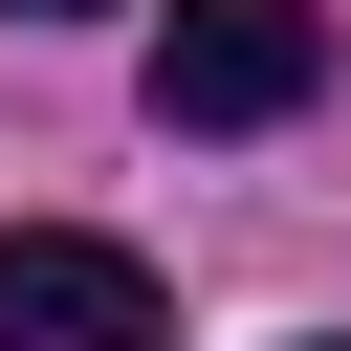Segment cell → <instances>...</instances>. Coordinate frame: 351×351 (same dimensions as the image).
I'll use <instances>...</instances> for the list:
<instances>
[{"instance_id":"3957f363","label":"cell","mask_w":351,"mask_h":351,"mask_svg":"<svg viewBox=\"0 0 351 351\" xmlns=\"http://www.w3.org/2000/svg\"><path fill=\"white\" fill-rule=\"evenodd\" d=\"M0 22H66V0H0Z\"/></svg>"},{"instance_id":"7a4b0ae2","label":"cell","mask_w":351,"mask_h":351,"mask_svg":"<svg viewBox=\"0 0 351 351\" xmlns=\"http://www.w3.org/2000/svg\"><path fill=\"white\" fill-rule=\"evenodd\" d=\"M0 351H176L154 263L88 241V219H0Z\"/></svg>"},{"instance_id":"6da1fadb","label":"cell","mask_w":351,"mask_h":351,"mask_svg":"<svg viewBox=\"0 0 351 351\" xmlns=\"http://www.w3.org/2000/svg\"><path fill=\"white\" fill-rule=\"evenodd\" d=\"M329 88V0H176L154 22V132H285Z\"/></svg>"}]
</instances>
